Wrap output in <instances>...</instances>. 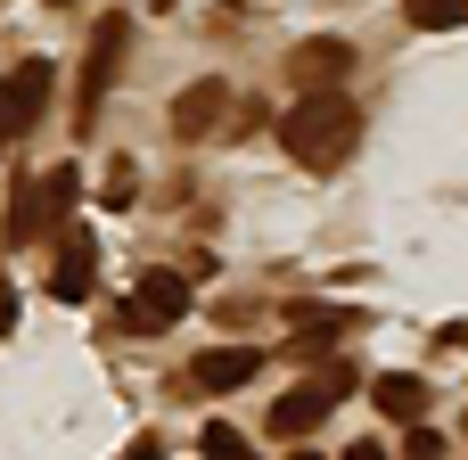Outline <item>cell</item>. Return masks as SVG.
I'll list each match as a JSON object with an SVG mask.
<instances>
[{
	"mask_svg": "<svg viewBox=\"0 0 468 460\" xmlns=\"http://www.w3.org/2000/svg\"><path fill=\"white\" fill-rule=\"evenodd\" d=\"M280 148H288V165H304V173H337V165L362 148V99H346V91H304V99L280 115Z\"/></svg>",
	"mask_w": 468,
	"mask_h": 460,
	"instance_id": "cell-1",
	"label": "cell"
},
{
	"mask_svg": "<svg viewBox=\"0 0 468 460\" xmlns=\"http://www.w3.org/2000/svg\"><path fill=\"white\" fill-rule=\"evenodd\" d=\"M49 99H58V74H49V58H16V66L0 74V156L33 140V123L49 115Z\"/></svg>",
	"mask_w": 468,
	"mask_h": 460,
	"instance_id": "cell-2",
	"label": "cell"
},
{
	"mask_svg": "<svg viewBox=\"0 0 468 460\" xmlns=\"http://www.w3.org/2000/svg\"><path fill=\"white\" fill-rule=\"evenodd\" d=\"M346 395H354V362H321V379H304V387H288V395L271 403V436H288V444L313 436Z\"/></svg>",
	"mask_w": 468,
	"mask_h": 460,
	"instance_id": "cell-3",
	"label": "cell"
},
{
	"mask_svg": "<svg viewBox=\"0 0 468 460\" xmlns=\"http://www.w3.org/2000/svg\"><path fill=\"white\" fill-rule=\"evenodd\" d=\"M123 49H132V25H123V16L90 25V58H82V74H74V132H90V123H99V107H107V82H115Z\"/></svg>",
	"mask_w": 468,
	"mask_h": 460,
	"instance_id": "cell-4",
	"label": "cell"
},
{
	"mask_svg": "<svg viewBox=\"0 0 468 460\" xmlns=\"http://www.w3.org/2000/svg\"><path fill=\"white\" fill-rule=\"evenodd\" d=\"M189 305H197V288H189L181 272H140L132 296H123V329H132V337H156V329L189 321Z\"/></svg>",
	"mask_w": 468,
	"mask_h": 460,
	"instance_id": "cell-5",
	"label": "cell"
},
{
	"mask_svg": "<svg viewBox=\"0 0 468 460\" xmlns=\"http://www.w3.org/2000/svg\"><path fill=\"white\" fill-rule=\"evenodd\" d=\"M90 280H99V239H90V222H58L49 296H58V305H82V296H90Z\"/></svg>",
	"mask_w": 468,
	"mask_h": 460,
	"instance_id": "cell-6",
	"label": "cell"
},
{
	"mask_svg": "<svg viewBox=\"0 0 468 460\" xmlns=\"http://www.w3.org/2000/svg\"><path fill=\"white\" fill-rule=\"evenodd\" d=\"M230 115H239L230 82H214V74H206V82H189V91L173 99V140H206V132H222Z\"/></svg>",
	"mask_w": 468,
	"mask_h": 460,
	"instance_id": "cell-7",
	"label": "cell"
},
{
	"mask_svg": "<svg viewBox=\"0 0 468 460\" xmlns=\"http://www.w3.org/2000/svg\"><path fill=\"white\" fill-rule=\"evenodd\" d=\"M255 370H263V354H255V346H214V354H197V362H189V379H181V387H189V395H230V387H247Z\"/></svg>",
	"mask_w": 468,
	"mask_h": 460,
	"instance_id": "cell-8",
	"label": "cell"
},
{
	"mask_svg": "<svg viewBox=\"0 0 468 460\" xmlns=\"http://www.w3.org/2000/svg\"><path fill=\"white\" fill-rule=\"evenodd\" d=\"M370 403H378V420H395V428H420V420L436 412V387H428L420 370H387V379L370 387Z\"/></svg>",
	"mask_w": 468,
	"mask_h": 460,
	"instance_id": "cell-9",
	"label": "cell"
},
{
	"mask_svg": "<svg viewBox=\"0 0 468 460\" xmlns=\"http://www.w3.org/2000/svg\"><path fill=\"white\" fill-rule=\"evenodd\" d=\"M288 74H296L304 91H337V82L354 74V49H346V41H296V49H288Z\"/></svg>",
	"mask_w": 468,
	"mask_h": 460,
	"instance_id": "cell-10",
	"label": "cell"
},
{
	"mask_svg": "<svg viewBox=\"0 0 468 460\" xmlns=\"http://www.w3.org/2000/svg\"><path fill=\"white\" fill-rule=\"evenodd\" d=\"M288 321H296V362H313V346H337V337H354V329H362V313H354V305H296Z\"/></svg>",
	"mask_w": 468,
	"mask_h": 460,
	"instance_id": "cell-11",
	"label": "cell"
},
{
	"mask_svg": "<svg viewBox=\"0 0 468 460\" xmlns=\"http://www.w3.org/2000/svg\"><path fill=\"white\" fill-rule=\"evenodd\" d=\"M58 214H49V181H16V198H8V239L25 247V239H41Z\"/></svg>",
	"mask_w": 468,
	"mask_h": 460,
	"instance_id": "cell-12",
	"label": "cell"
},
{
	"mask_svg": "<svg viewBox=\"0 0 468 460\" xmlns=\"http://www.w3.org/2000/svg\"><path fill=\"white\" fill-rule=\"evenodd\" d=\"M403 16L420 33H452V25H468V0H403Z\"/></svg>",
	"mask_w": 468,
	"mask_h": 460,
	"instance_id": "cell-13",
	"label": "cell"
},
{
	"mask_svg": "<svg viewBox=\"0 0 468 460\" xmlns=\"http://www.w3.org/2000/svg\"><path fill=\"white\" fill-rule=\"evenodd\" d=\"M197 444H206V460H255V436H247V428H230V420H214Z\"/></svg>",
	"mask_w": 468,
	"mask_h": 460,
	"instance_id": "cell-14",
	"label": "cell"
},
{
	"mask_svg": "<svg viewBox=\"0 0 468 460\" xmlns=\"http://www.w3.org/2000/svg\"><path fill=\"white\" fill-rule=\"evenodd\" d=\"M74 198H82V173H74V165H58V173H49V214H58V222H74V214H66Z\"/></svg>",
	"mask_w": 468,
	"mask_h": 460,
	"instance_id": "cell-15",
	"label": "cell"
},
{
	"mask_svg": "<svg viewBox=\"0 0 468 460\" xmlns=\"http://www.w3.org/2000/svg\"><path fill=\"white\" fill-rule=\"evenodd\" d=\"M403 460H444V436L420 420V428H403Z\"/></svg>",
	"mask_w": 468,
	"mask_h": 460,
	"instance_id": "cell-16",
	"label": "cell"
},
{
	"mask_svg": "<svg viewBox=\"0 0 468 460\" xmlns=\"http://www.w3.org/2000/svg\"><path fill=\"white\" fill-rule=\"evenodd\" d=\"M16 329V288H8V272H0V337Z\"/></svg>",
	"mask_w": 468,
	"mask_h": 460,
	"instance_id": "cell-17",
	"label": "cell"
},
{
	"mask_svg": "<svg viewBox=\"0 0 468 460\" xmlns=\"http://www.w3.org/2000/svg\"><path fill=\"white\" fill-rule=\"evenodd\" d=\"M346 460H395V453H387L378 436H362V444H346Z\"/></svg>",
	"mask_w": 468,
	"mask_h": 460,
	"instance_id": "cell-18",
	"label": "cell"
},
{
	"mask_svg": "<svg viewBox=\"0 0 468 460\" xmlns=\"http://www.w3.org/2000/svg\"><path fill=\"white\" fill-rule=\"evenodd\" d=\"M123 460H165V444H156V436H132V453Z\"/></svg>",
	"mask_w": 468,
	"mask_h": 460,
	"instance_id": "cell-19",
	"label": "cell"
},
{
	"mask_svg": "<svg viewBox=\"0 0 468 460\" xmlns=\"http://www.w3.org/2000/svg\"><path fill=\"white\" fill-rule=\"evenodd\" d=\"M288 460H321V453H304V444H296V453H288Z\"/></svg>",
	"mask_w": 468,
	"mask_h": 460,
	"instance_id": "cell-20",
	"label": "cell"
}]
</instances>
